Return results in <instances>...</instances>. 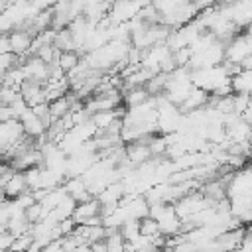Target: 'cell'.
<instances>
[{
  "label": "cell",
  "mask_w": 252,
  "mask_h": 252,
  "mask_svg": "<svg viewBox=\"0 0 252 252\" xmlns=\"http://www.w3.org/2000/svg\"><path fill=\"white\" fill-rule=\"evenodd\" d=\"M122 96H124V106H126V108L142 106V104H146V102L152 98L150 93L146 91V87H134V89H128V91L122 93Z\"/></svg>",
  "instance_id": "cell-7"
},
{
  "label": "cell",
  "mask_w": 252,
  "mask_h": 252,
  "mask_svg": "<svg viewBox=\"0 0 252 252\" xmlns=\"http://www.w3.org/2000/svg\"><path fill=\"white\" fill-rule=\"evenodd\" d=\"M69 94V93H67ZM61 96V98H57V100H53V102H49V110H51V116H53V122L55 120H63L67 114H71V100H69V96Z\"/></svg>",
  "instance_id": "cell-9"
},
{
  "label": "cell",
  "mask_w": 252,
  "mask_h": 252,
  "mask_svg": "<svg viewBox=\"0 0 252 252\" xmlns=\"http://www.w3.org/2000/svg\"><path fill=\"white\" fill-rule=\"evenodd\" d=\"M248 55H252V37L242 32V33L226 47V59H224V61L242 63Z\"/></svg>",
  "instance_id": "cell-1"
},
{
  "label": "cell",
  "mask_w": 252,
  "mask_h": 252,
  "mask_svg": "<svg viewBox=\"0 0 252 252\" xmlns=\"http://www.w3.org/2000/svg\"><path fill=\"white\" fill-rule=\"evenodd\" d=\"M91 120H93V124L96 126L98 132H104L106 128H110V126H112L116 120H120V118H118L116 112L112 110V112H98V114L91 116Z\"/></svg>",
  "instance_id": "cell-11"
},
{
  "label": "cell",
  "mask_w": 252,
  "mask_h": 252,
  "mask_svg": "<svg viewBox=\"0 0 252 252\" xmlns=\"http://www.w3.org/2000/svg\"><path fill=\"white\" fill-rule=\"evenodd\" d=\"M4 53H12L8 33H2V35H0V55H4Z\"/></svg>",
  "instance_id": "cell-16"
},
{
  "label": "cell",
  "mask_w": 252,
  "mask_h": 252,
  "mask_svg": "<svg viewBox=\"0 0 252 252\" xmlns=\"http://www.w3.org/2000/svg\"><path fill=\"white\" fill-rule=\"evenodd\" d=\"M26 183L30 187V191H37L41 189V167H32L28 171H24Z\"/></svg>",
  "instance_id": "cell-13"
},
{
  "label": "cell",
  "mask_w": 252,
  "mask_h": 252,
  "mask_svg": "<svg viewBox=\"0 0 252 252\" xmlns=\"http://www.w3.org/2000/svg\"><path fill=\"white\" fill-rule=\"evenodd\" d=\"M106 248H108V252H124V248L128 246V242H126V238L122 236V232L120 230H116V232H110L108 236H106Z\"/></svg>",
  "instance_id": "cell-12"
},
{
  "label": "cell",
  "mask_w": 252,
  "mask_h": 252,
  "mask_svg": "<svg viewBox=\"0 0 252 252\" xmlns=\"http://www.w3.org/2000/svg\"><path fill=\"white\" fill-rule=\"evenodd\" d=\"M138 224H140V236H146V238H156V236H159L161 232H159V222L156 220V219H152V217H144L142 220H138Z\"/></svg>",
  "instance_id": "cell-10"
},
{
  "label": "cell",
  "mask_w": 252,
  "mask_h": 252,
  "mask_svg": "<svg viewBox=\"0 0 252 252\" xmlns=\"http://www.w3.org/2000/svg\"><path fill=\"white\" fill-rule=\"evenodd\" d=\"M14 242H16V236H14L12 232H8V230H2V236H0V248L10 252V248L14 246Z\"/></svg>",
  "instance_id": "cell-15"
},
{
  "label": "cell",
  "mask_w": 252,
  "mask_h": 252,
  "mask_svg": "<svg viewBox=\"0 0 252 252\" xmlns=\"http://www.w3.org/2000/svg\"><path fill=\"white\" fill-rule=\"evenodd\" d=\"M30 187L26 183V177H24V171H18L4 187H2V193H4V199L8 201H16L18 197H22L24 193H28Z\"/></svg>",
  "instance_id": "cell-6"
},
{
  "label": "cell",
  "mask_w": 252,
  "mask_h": 252,
  "mask_svg": "<svg viewBox=\"0 0 252 252\" xmlns=\"http://www.w3.org/2000/svg\"><path fill=\"white\" fill-rule=\"evenodd\" d=\"M10 37V47H12V53L20 55V57H28L30 51H32V45H33V35L30 32H24V30H14L8 33Z\"/></svg>",
  "instance_id": "cell-4"
},
{
  "label": "cell",
  "mask_w": 252,
  "mask_h": 252,
  "mask_svg": "<svg viewBox=\"0 0 252 252\" xmlns=\"http://www.w3.org/2000/svg\"><path fill=\"white\" fill-rule=\"evenodd\" d=\"M20 98H22V94H20L18 89L2 87V91H0V102H2V106H12V104L18 102Z\"/></svg>",
  "instance_id": "cell-14"
},
{
  "label": "cell",
  "mask_w": 252,
  "mask_h": 252,
  "mask_svg": "<svg viewBox=\"0 0 252 252\" xmlns=\"http://www.w3.org/2000/svg\"><path fill=\"white\" fill-rule=\"evenodd\" d=\"M98 217H102V203L96 197H93V199H89L85 203H79L77 209H75V215H73L77 224H83L85 220L98 219Z\"/></svg>",
  "instance_id": "cell-5"
},
{
  "label": "cell",
  "mask_w": 252,
  "mask_h": 252,
  "mask_svg": "<svg viewBox=\"0 0 252 252\" xmlns=\"http://www.w3.org/2000/svg\"><path fill=\"white\" fill-rule=\"evenodd\" d=\"M238 252H252V236H250V234H246V236H244V240H242V244H240Z\"/></svg>",
  "instance_id": "cell-17"
},
{
  "label": "cell",
  "mask_w": 252,
  "mask_h": 252,
  "mask_svg": "<svg viewBox=\"0 0 252 252\" xmlns=\"http://www.w3.org/2000/svg\"><path fill=\"white\" fill-rule=\"evenodd\" d=\"M20 94L30 108H35V106L47 102L45 100V87L39 83H33V81H24L20 87Z\"/></svg>",
  "instance_id": "cell-3"
},
{
  "label": "cell",
  "mask_w": 252,
  "mask_h": 252,
  "mask_svg": "<svg viewBox=\"0 0 252 252\" xmlns=\"http://www.w3.org/2000/svg\"><path fill=\"white\" fill-rule=\"evenodd\" d=\"M81 61H83V55L79 51H61V57H59L57 65L69 75L71 71H75L81 65Z\"/></svg>",
  "instance_id": "cell-8"
},
{
  "label": "cell",
  "mask_w": 252,
  "mask_h": 252,
  "mask_svg": "<svg viewBox=\"0 0 252 252\" xmlns=\"http://www.w3.org/2000/svg\"><path fill=\"white\" fill-rule=\"evenodd\" d=\"M124 252H140V250H136V248H134L132 244H128V246L124 248Z\"/></svg>",
  "instance_id": "cell-18"
},
{
  "label": "cell",
  "mask_w": 252,
  "mask_h": 252,
  "mask_svg": "<svg viewBox=\"0 0 252 252\" xmlns=\"http://www.w3.org/2000/svg\"><path fill=\"white\" fill-rule=\"evenodd\" d=\"M20 122H22V126H24V132H26L28 138H32V140H41V138H45L47 128H45V124L39 120V116H37L32 108H28V110L22 114Z\"/></svg>",
  "instance_id": "cell-2"
},
{
  "label": "cell",
  "mask_w": 252,
  "mask_h": 252,
  "mask_svg": "<svg viewBox=\"0 0 252 252\" xmlns=\"http://www.w3.org/2000/svg\"><path fill=\"white\" fill-rule=\"evenodd\" d=\"M244 33H246V35H250V37H252V24H250V26H248V28H246V30H244Z\"/></svg>",
  "instance_id": "cell-19"
}]
</instances>
